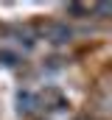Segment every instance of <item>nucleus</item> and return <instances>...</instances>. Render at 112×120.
<instances>
[{
    "label": "nucleus",
    "instance_id": "f257e3e1",
    "mask_svg": "<svg viewBox=\"0 0 112 120\" xmlns=\"http://www.w3.org/2000/svg\"><path fill=\"white\" fill-rule=\"evenodd\" d=\"M51 36H53L51 42H67V39H70V31L64 28V25H53V28H51Z\"/></svg>",
    "mask_w": 112,
    "mask_h": 120
},
{
    "label": "nucleus",
    "instance_id": "f03ea898",
    "mask_svg": "<svg viewBox=\"0 0 112 120\" xmlns=\"http://www.w3.org/2000/svg\"><path fill=\"white\" fill-rule=\"evenodd\" d=\"M31 103H34V95L23 92V95H20V112H23V109H25V112H31V109H34Z\"/></svg>",
    "mask_w": 112,
    "mask_h": 120
},
{
    "label": "nucleus",
    "instance_id": "7ed1b4c3",
    "mask_svg": "<svg viewBox=\"0 0 112 120\" xmlns=\"http://www.w3.org/2000/svg\"><path fill=\"white\" fill-rule=\"evenodd\" d=\"M0 59H3V64H14V53H8V50H0Z\"/></svg>",
    "mask_w": 112,
    "mask_h": 120
}]
</instances>
